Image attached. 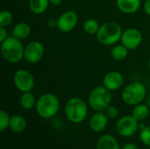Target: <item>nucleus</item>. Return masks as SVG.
Segmentation results:
<instances>
[{
  "instance_id": "nucleus-1",
  "label": "nucleus",
  "mask_w": 150,
  "mask_h": 149,
  "mask_svg": "<svg viewBox=\"0 0 150 149\" xmlns=\"http://www.w3.org/2000/svg\"><path fill=\"white\" fill-rule=\"evenodd\" d=\"M0 50L3 58L9 63H18L24 59L25 47L20 40L12 35L1 42Z\"/></svg>"
},
{
  "instance_id": "nucleus-2",
  "label": "nucleus",
  "mask_w": 150,
  "mask_h": 149,
  "mask_svg": "<svg viewBox=\"0 0 150 149\" xmlns=\"http://www.w3.org/2000/svg\"><path fill=\"white\" fill-rule=\"evenodd\" d=\"M122 32V27L119 23L115 21H108L100 25L96 37L102 45L114 46L120 41Z\"/></svg>"
},
{
  "instance_id": "nucleus-3",
  "label": "nucleus",
  "mask_w": 150,
  "mask_h": 149,
  "mask_svg": "<svg viewBox=\"0 0 150 149\" xmlns=\"http://www.w3.org/2000/svg\"><path fill=\"white\" fill-rule=\"evenodd\" d=\"M65 116L73 124L82 123L88 115V105L81 97H71L65 105Z\"/></svg>"
},
{
  "instance_id": "nucleus-4",
  "label": "nucleus",
  "mask_w": 150,
  "mask_h": 149,
  "mask_svg": "<svg viewBox=\"0 0 150 149\" xmlns=\"http://www.w3.org/2000/svg\"><path fill=\"white\" fill-rule=\"evenodd\" d=\"M35 109L38 115L42 119H51L60 110L59 98L53 93H44L37 99Z\"/></svg>"
},
{
  "instance_id": "nucleus-5",
  "label": "nucleus",
  "mask_w": 150,
  "mask_h": 149,
  "mask_svg": "<svg viewBox=\"0 0 150 149\" xmlns=\"http://www.w3.org/2000/svg\"><path fill=\"white\" fill-rule=\"evenodd\" d=\"M112 99V91L104 85L95 87L89 94V106L95 112H105L111 105Z\"/></svg>"
},
{
  "instance_id": "nucleus-6",
  "label": "nucleus",
  "mask_w": 150,
  "mask_h": 149,
  "mask_svg": "<svg viewBox=\"0 0 150 149\" xmlns=\"http://www.w3.org/2000/svg\"><path fill=\"white\" fill-rule=\"evenodd\" d=\"M146 86L141 82H134L127 85L122 93L121 98L123 102L131 106L142 104L147 97Z\"/></svg>"
},
{
  "instance_id": "nucleus-7",
  "label": "nucleus",
  "mask_w": 150,
  "mask_h": 149,
  "mask_svg": "<svg viewBox=\"0 0 150 149\" xmlns=\"http://www.w3.org/2000/svg\"><path fill=\"white\" fill-rule=\"evenodd\" d=\"M13 83L20 92L32 91L35 86V79L27 69H18L13 75Z\"/></svg>"
},
{
  "instance_id": "nucleus-8",
  "label": "nucleus",
  "mask_w": 150,
  "mask_h": 149,
  "mask_svg": "<svg viewBox=\"0 0 150 149\" xmlns=\"http://www.w3.org/2000/svg\"><path fill=\"white\" fill-rule=\"evenodd\" d=\"M139 121L133 115L121 117L116 124V131L122 137H130L135 134L139 129Z\"/></svg>"
},
{
  "instance_id": "nucleus-9",
  "label": "nucleus",
  "mask_w": 150,
  "mask_h": 149,
  "mask_svg": "<svg viewBox=\"0 0 150 149\" xmlns=\"http://www.w3.org/2000/svg\"><path fill=\"white\" fill-rule=\"evenodd\" d=\"M45 48L41 42L33 40L29 42L24 50V59L30 64H36L41 61L44 56Z\"/></svg>"
},
{
  "instance_id": "nucleus-10",
  "label": "nucleus",
  "mask_w": 150,
  "mask_h": 149,
  "mask_svg": "<svg viewBox=\"0 0 150 149\" xmlns=\"http://www.w3.org/2000/svg\"><path fill=\"white\" fill-rule=\"evenodd\" d=\"M142 33L140 30L137 28L129 27L123 31L120 42L128 50H135L142 45Z\"/></svg>"
},
{
  "instance_id": "nucleus-11",
  "label": "nucleus",
  "mask_w": 150,
  "mask_h": 149,
  "mask_svg": "<svg viewBox=\"0 0 150 149\" xmlns=\"http://www.w3.org/2000/svg\"><path fill=\"white\" fill-rule=\"evenodd\" d=\"M77 23V13L75 11H66L57 18V29L63 33H68L76 28Z\"/></svg>"
},
{
  "instance_id": "nucleus-12",
  "label": "nucleus",
  "mask_w": 150,
  "mask_h": 149,
  "mask_svg": "<svg viewBox=\"0 0 150 149\" xmlns=\"http://www.w3.org/2000/svg\"><path fill=\"white\" fill-rule=\"evenodd\" d=\"M123 83L124 76L119 71H110L106 73L103 78V85L112 92L120 89Z\"/></svg>"
},
{
  "instance_id": "nucleus-13",
  "label": "nucleus",
  "mask_w": 150,
  "mask_h": 149,
  "mask_svg": "<svg viewBox=\"0 0 150 149\" xmlns=\"http://www.w3.org/2000/svg\"><path fill=\"white\" fill-rule=\"evenodd\" d=\"M108 119L109 118L105 112H96L90 119V128L95 133H100L107 127Z\"/></svg>"
},
{
  "instance_id": "nucleus-14",
  "label": "nucleus",
  "mask_w": 150,
  "mask_h": 149,
  "mask_svg": "<svg viewBox=\"0 0 150 149\" xmlns=\"http://www.w3.org/2000/svg\"><path fill=\"white\" fill-rule=\"evenodd\" d=\"M141 0H116L117 8L125 14H134L141 8Z\"/></svg>"
},
{
  "instance_id": "nucleus-15",
  "label": "nucleus",
  "mask_w": 150,
  "mask_h": 149,
  "mask_svg": "<svg viewBox=\"0 0 150 149\" xmlns=\"http://www.w3.org/2000/svg\"><path fill=\"white\" fill-rule=\"evenodd\" d=\"M96 149H121L115 137L111 134L101 135L96 144Z\"/></svg>"
},
{
  "instance_id": "nucleus-16",
  "label": "nucleus",
  "mask_w": 150,
  "mask_h": 149,
  "mask_svg": "<svg viewBox=\"0 0 150 149\" xmlns=\"http://www.w3.org/2000/svg\"><path fill=\"white\" fill-rule=\"evenodd\" d=\"M31 34V26L25 22L17 23L11 30V35L22 40L29 37Z\"/></svg>"
},
{
  "instance_id": "nucleus-17",
  "label": "nucleus",
  "mask_w": 150,
  "mask_h": 149,
  "mask_svg": "<svg viewBox=\"0 0 150 149\" xmlns=\"http://www.w3.org/2000/svg\"><path fill=\"white\" fill-rule=\"evenodd\" d=\"M26 120L20 115H13L11 117L9 128L14 133H21L26 129Z\"/></svg>"
},
{
  "instance_id": "nucleus-18",
  "label": "nucleus",
  "mask_w": 150,
  "mask_h": 149,
  "mask_svg": "<svg viewBox=\"0 0 150 149\" xmlns=\"http://www.w3.org/2000/svg\"><path fill=\"white\" fill-rule=\"evenodd\" d=\"M49 0H29L28 6L31 11L36 15L44 13L49 6Z\"/></svg>"
},
{
  "instance_id": "nucleus-19",
  "label": "nucleus",
  "mask_w": 150,
  "mask_h": 149,
  "mask_svg": "<svg viewBox=\"0 0 150 149\" xmlns=\"http://www.w3.org/2000/svg\"><path fill=\"white\" fill-rule=\"evenodd\" d=\"M36 102L37 99L31 91L23 92L19 99V104L21 107L25 110H32L33 108H34L36 105Z\"/></svg>"
},
{
  "instance_id": "nucleus-20",
  "label": "nucleus",
  "mask_w": 150,
  "mask_h": 149,
  "mask_svg": "<svg viewBox=\"0 0 150 149\" xmlns=\"http://www.w3.org/2000/svg\"><path fill=\"white\" fill-rule=\"evenodd\" d=\"M150 113V108L146 104H139L134 106L132 111V115L139 122L146 119Z\"/></svg>"
},
{
  "instance_id": "nucleus-21",
  "label": "nucleus",
  "mask_w": 150,
  "mask_h": 149,
  "mask_svg": "<svg viewBox=\"0 0 150 149\" xmlns=\"http://www.w3.org/2000/svg\"><path fill=\"white\" fill-rule=\"evenodd\" d=\"M128 49L123 44H116L111 50V56L114 61H123L128 55Z\"/></svg>"
},
{
  "instance_id": "nucleus-22",
  "label": "nucleus",
  "mask_w": 150,
  "mask_h": 149,
  "mask_svg": "<svg viewBox=\"0 0 150 149\" xmlns=\"http://www.w3.org/2000/svg\"><path fill=\"white\" fill-rule=\"evenodd\" d=\"M99 27H100L99 23L98 22V20L94 18L86 19L83 25V29L84 32H86L89 35H96L98 32Z\"/></svg>"
},
{
  "instance_id": "nucleus-23",
  "label": "nucleus",
  "mask_w": 150,
  "mask_h": 149,
  "mask_svg": "<svg viewBox=\"0 0 150 149\" xmlns=\"http://www.w3.org/2000/svg\"><path fill=\"white\" fill-rule=\"evenodd\" d=\"M13 21V15L11 11L4 10L0 12V26L7 27Z\"/></svg>"
},
{
  "instance_id": "nucleus-24",
  "label": "nucleus",
  "mask_w": 150,
  "mask_h": 149,
  "mask_svg": "<svg viewBox=\"0 0 150 149\" xmlns=\"http://www.w3.org/2000/svg\"><path fill=\"white\" fill-rule=\"evenodd\" d=\"M11 121V116L4 110L0 111V131L4 132L7 128H9Z\"/></svg>"
},
{
  "instance_id": "nucleus-25",
  "label": "nucleus",
  "mask_w": 150,
  "mask_h": 149,
  "mask_svg": "<svg viewBox=\"0 0 150 149\" xmlns=\"http://www.w3.org/2000/svg\"><path fill=\"white\" fill-rule=\"evenodd\" d=\"M140 139L144 145L150 147V126H146L141 130Z\"/></svg>"
},
{
  "instance_id": "nucleus-26",
  "label": "nucleus",
  "mask_w": 150,
  "mask_h": 149,
  "mask_svg": "<svg viewBox=\"0 0 150 149\" xmlns=\"http://www.w3.org/2000/svg\"><path fill=\"white\" fill-rule=\"evenodd\" d=\"M105 114L107 115V117L109 119H116L118 117V115H119V110H118V108L116 106H114V105H110L106 108V110L105 111Z\"/></svg>"
},
{
  "instance_id": "nucleus-27",
  "label": "nucleus",
  "mask_w": 150,
  "mask_h": 149,
  "mask_svg": "<svg viewBox=\"0 0 150 149\" xmlns=\"http://www.w3.org/2000/svg\"><path fill=\"white\" fill-rule=\"evenodd\" d=\"M8 32L6 30V27L0 26V42H3L8 38Z\"/></svg>"
},
{
  "instance_id": "nucleus-28",
  "label": "nucleus",
  "mask_w": 150,
  "mask_h": 149,
  "mask_svg": "<svg viewBox=\"0 0 150 149\" xmlns=\"http://www.w3.org/2000/svg\"><path fill=\"white\" fill-rule=\"evenodd\" d=\"M47 27H49V28H51V29H54V28L57 27V19L49 18V19L47 21Z\"/></svg>"
},
{
  "instance_id": "nucleus-29",
  "label": "nucleus",
  "mask_w": 150,
  "mask_h": 149,
  "mask_svg": "<svg viewBox=\"0 0 150 149\" xmlns=\"http://www.w3.org/2000/svg\"><path fill=\"white\" fill-rule=\"evenodd\" d=\"M143 11L146 15L150 16V0H145L143 4Z\"/></svg>"
},
{
  "instance_id": "nucleus-30",
  "label": "nucleus",
  "mask_w": 150,
  "mask_h": 149,
  "mask_svg": "<svg viewBox=\"0 0 150 149\" xmlns=\"http://www.w3.org/2000/svg\"><path fill=\"white\" fill-rule=\"evenodd\" d=\"M121 149H139V148L134 143H128V144L125 145Z\"/></svg>"
},
{
  "instance_id": "nucleus-31",
  "label": "nucleus",
  "mask_w": 150,
  "mask_h": 149,
  "mask_svg": "<svg viewBox=\"0 0 150 149\" xmlns=\"http://www.w3.org/2000/svg\"><path fill=\"white\" fill-rule=\"evenodd\" d=\"M49 2H50V4H51L52 5L58 6V5H60V4H62V0H49Z\"/></svg>"
},
{
  "instance_id": "nucleus-32",
  "label": "nucleus",
  "mask_w": 150,
  "mask_h": 149,
  "mask_svg": "<svg viewBox=\"0 0 150 149\" xmlns=\"http://www.w3.org/2000/svg\"><path fill=\"white\" fill-rule=\"evenodd\" d=\"M145 101H146V105H148V106L150 108V94L147 96V97H146Z\"/></svg>"
},
{
  "instance_id": "nucleus-33",
  "label": "nucleus",
  "mask_w": 150,
  "mask_h": 149,
  "mask_svg": "<svg viewBox=\"0 0 150 149\" xmlns=\"http://www.w3.org/2000/svg\"><path fill=\"white\" fill-rule=\"evenodd\" d=\"M149 70H150V57H149Z\"/></svg>"
},
{
  "instance_id": "nucleus-34",
  "label": "nucleus",
  "mask_w": 150,
  "mask_h": 149,
  "mask_svg": "<svg viewBox=\"0 0 150 149\" xmlns=\"http://www.w3.org/2000/svg\"><path fill=\"white\" fill-rule=\"evenodd\" d=\"M149 149H150V147H149Z\"/></svg>"
}]
</instances>
